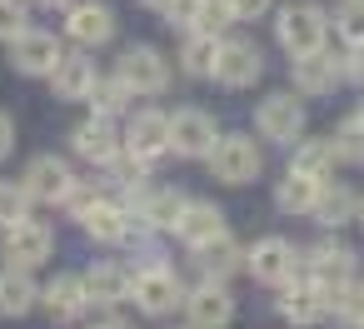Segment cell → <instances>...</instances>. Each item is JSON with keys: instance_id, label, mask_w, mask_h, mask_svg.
<instances>
[{"instance_id": "cell-28", "label": "cell", "mask_w": 364, "mask_h": 329, "mask_svg": "<svg viewBox=\"0 0 364 329\" xmlns=\"http://www.w3.org/2000/svg\"><path fill=\"white\" fill-rule=\"evenodd\" d=\"M185 195L180 190H160V195H150L145 205H140V220L150 225V230H175V220L185 215Z\"/></svg>"}, {"instance_id": "cell-40", "label": "cell", "mask_w": 364, "mask_h": 329, "mask_svg": "<svg viewBox=\"0 0 364 329\" xmlns=\"http://www.w3.org/2000/svg\"><path fill=\"white\" fill-rule=\"evenodd\" d=\"M11 145H16V125H11V115L0 110V160L11 155Z\"/></svg>"}, {"instance_id": "cell-14", "label": "cell", "mask_w": 364, "mask_h": 329, "mask_svg": "<svg viewBox=\"0 0 364 329\" xmlns=\"http://www.w3.org/2000/svg\"><path fill=\"white\" fill-rule=\"evenodd\" d=\"M125 150L140 155V160L165 155V150H170V115H160V110L130 115V125H125Z\"/></svg>"}, {"instance_id": "cell-33", "label": "cell", "mask_w": 364, "mask_h": 329, "mask_svg": "<svg viewBox=\"0 0 364 329\" xmlns=\"http://www.w3.org/2000/svg\"><path fill=\"white\" fill-rule=\"evenodd\" d=\"M334 160H349V165H364V120H344L339 135H334Z\"/></svg>"}, {"instance_id": "cell-7", "label": "cell", "mask_w": 364, "mask_h": 329, "mask_svg": "<svg viewBox=\"0 0 364 329\" xmlns=\"http://www.w3.org/2000/svg\"><path fill=\"white\" fill-rule=\"evenodd\" d=\"M245 264H250V274H255L259 284H289L299 259H294V244H289V239L269 234V239H259V244L245 254Z\"/></svg>"}, {"instance_id": "cell-17", "label": "cell", "mask_w": 364, "mask_h": 329, "mask_svg": "<svg viewBox=\"0 0 364 329\" xmlns=\"http://www.w3.org/2000/svg\"><path fill=\"white\" fill-rule=\"evenodd\" d=\"M70 145H75V155L95 160V165H110V160L120 155V135L110 130V115H95V120L75 125V130H70Z\"/></svg>"}, {"instance_id": "cell-43", "label": "cell", "mask_w": 364, "mask_h": 329, "mask_svg": "<svg viewBox=\"0 0 364 329\" xmlns=\"http://www.w3.org/2000/svg\"><path fill=\"white\" fill-rule=\"evenodd\" d=\"M145 6H150V11H165V6H170V0H145Z\"/></svg>"}, {"instance_id": "cell-41", "label": "cell", "mask_w": 364, "mask_h": 329, "mask_svg": "<svg viewBox=\"0 0 364 329\" xmlns=\"http://www.w3.org/2000/svg\"><path fill=\"white\" fill-rule=\"evenodd\" d=\"M100 329H135V324H125V319H110V324H100Z\"/></svg>"}, {"instance_id": "cell-1", "label": "cell", "mask_w": 364, "mask_h": 329, "mask_svg": "<svg viewBox=\"0 0 364 329\" xmlns=\"http://www.w3.org/2000/svg\"><path fill=\"white\" fill-rule=\"evenodd\" d=\"M274 36L289 55H309V50H324V36H329V21L319 6H284L279 21H274Z\"/></svg>"}, {"instance_id": "cell-42", "label": "cell", "mask_w": 364, "mask_h": 329, "mask_svg": "<svg viewBox=\"0 0 364 329\" xmlns=\"http://www.w3.org/2000/svg\"><path fill=\"white\" fill-rule=\"evenodd\" d=\"M41 6H50V11H55V6H65V11H70V6H75V0H41Z\"/></svg>"}, {"instance_id": "cell-9", "label": "cell", "mask_w": 364, "mask_h": 329, "mask_svg": "<svg viewBox=\"0 0 364 329\" xmlns=\"http://www.w3.org/2000/svg\"><path fill=\"white\" fill-rule=\"evenodd\" d=\"M60 55H65L60 41L46 36V31H21V36L11 41V65H16L21 75H50Z\"/></svg>"}, {"instance_id": "cell-22", "label": "cell", "mask_w": 364, "mask_h": 329, "mask_svg": "<svg viewBox=\"0 0 364 329\" xmlns=\"http://www.w3.org/2000/svg\"><path fill=\"white\" fill-rule=\"evenodd\" d=\"M41 304H46L55 319H75V314L90 304V294H85V279H80V274H55V279L46 284V294H41Z\"/></svg>"}, {"instance_id": "cell-21", "label": "cell", "mask_w": 364, "mask_h": 329, "mask_svg": "<svg viewBox=\"0 0 364 329\" xmlns=\"http://www.w3.org/2000/svg\"><path fill=\"white\" fill-rule=\"evenodd\" d=\"M319 190H324V180H314V175H304V170H289V175L279 180V190H274V205H279L284 215H314Z\"/></svg>"}, {"instance_id": "cell-34", "label": "cell", "mask_w": 364, "mask_h": 329, "mask_svg": "<svg viewBox=\"0 0 364 329\" xmlns=\"http://www.w3.org/2000/svg\"><path fill=\"white\" fill-rule=\"evenodd\" d=\"M31 190L26 185H0V230H6V225H16V220H26L31 215Z\"/></svg>"}, {"instance_id": "cell-8", "label": "cell", "mask_w": 364, "mask_h": 329, "mask_svg": "<svg viewBox=\"0 0 364 329\" xmlns=\"http://www.w3.org/2000/svg\"><path fill=\"white\" fill-rule=\"evenodd\" d=\"M130 294H135V304H140L145 314H170L175 304H185L180 279H175L170 269H160V264L140 269V274H135V284H130Z\"/></svg>"}, {"instance_id": "cell-5", "label": "cell", "mask_w": 364, "mask_h": 329, "mask_svg": "<svg viewBox=\"0 0 364 329\" xmlns=\"http://www.w3.org/2000/svg\"><path fill=\"white\" fill-rule=\"evenodd\" d=\"M120 80L130 85V95H160V90L170 85V65H165L160 50L130 45V50L120 55Z\"/></svg>"}, {"instance_id": "cell-25", "label": "cell", "mask_w": 364, "mask_h": 329, "mask_svg": "<svg viewBox=\"0 0 364 329\" xmlns=\"http://www.w3.org/2000/svg\"><path fill=\"white\" fill-rule=\"evenodd\" d=\"M195 254H200V269H205V279H225V274H235V269L245 264V249H240L230 234H215V239H205Z\"/></svg>"}, {"instance_id": "cell-15", "label": "cell", "mask_w": 364, "mask_h": 329, "mask_svg": "<svg viewBox=\"0 0 364 329\" xmlns=\"http://www.w3.org/2000/svg\"><path fill=\"white\" fill-rule=\"evenodd\" d=\"M65 31L80 45H105L115 36V11L110 6H95V0H75L70 16H65Z\"/></svg>"}, {"instance_id": "cell-37", "label": "cell", "mask_w": 364, "mask_h": 329, "mask_svg": "<svg viewBox=\"0 0 364 329\" xmlns=\"http://www.w3.org/2000/svg\"><path fill=\"white\" fill-rule=\"evenodd\" d=\"M21 31H31L26 26V6L21 0H0V41H16Z\"/></svg>"}, {"instance_id": "cell-26", "label": "cell", "mask_w": 364, "mask_h": 329, "mask_svg": "<svg viewBox=\"0 0 364 329\" xmlns=\"http://www.w3.org/2000/svg\"><path fill=\"white\" fill-rule=\"evenodd\" d=\"M41 299V289L31 284V274L21 269V264H11V269H0V314H26L31 304Z\"/></svg>"}, {"instance_id": "cell-4", "label": "cell", "mask_w": 364, "mask_h": 329, "mask_svg": "<svg viewBox=\"0 0 364 329\" xmlns=\"http://www.w3.org/2000/svg\"><path fill=\"white\" fill-rule=\"evenodd\" d=\"M210 170H215V180H225V185H250V180L259 175V150H255V140H245V135L215 140Z\"/></svg>"}, {"instance_id": "cell-44", "label": "cell", "mask_w": 364, "mask_h": 329, "mask_svg": "<svg viewBox=\"0 0 364 329\" xmlns=\"http://www.w3.org/2000/svg\"><path fill=\"white\" fill-rule=\"evenodd\" d=\"M354 220H359V225H364V200H359V215H354Z\"/></svg>"}, {"instance_id": "cell-20", "label": "cell", "mask_w": 364, "mask_h": 329, "mask_svg": "<svg viewBox=\"0 0 364 329\" xmlns=\"http://www.w3.org/2000/svg\"><path fill=\"white\" fill-rule=\"evenodd\" d=\"M334 80H339V60L334 55H324V50L294 55V85L304 95H324V90H334Z\"/></svg>"}, {"instance_id": "cell-39", "label": "cell", "mask_w": 364, "mask_h": 329, "mask_svg": "<svg viewBox=\"0 0 364 329\" xmlns=\"http://www.w3.org/2000/svg\"><path fill=\"white\" fill-rule=\"evenodd\" d=\"M339 75H349V80H359V85H364V45H354V55H344V60H339Z\"/></svg>"}, {"instance_id": "cell-10", "label": "cell", "mask_w": 364, "mask_h": 329, "mask_svg": "<svg viewBox=\"0 0 364 329\" xmlns=\"http://www.w3.org/2000/svg\"><path fill=\"white\" fill-rule=\"evenodd\" d=\"M255 120H259V135L264 140H279V145H294L304 135V105L294 95H269Z\"/></svg>"}, {"instance_id": "cell-11", "label": "cell", "mask_w": 364, "mask_h": 329, "mask_svg": "<svg viewBox=\"0 0 364 329\" xmlns=\"http://www.w3.org/2000/svg\"><path fill=\"white\" fill-rule=\"evenodd\" d=\"M185 314H190L195 329H225L235 319V299L220 279H205L195 294H185Z\"/></svg>"}, {"instance_id": "cell-3", "label": "cell", "mask_w": 364, "mask_h": 329, "mask_svg": "<svg viewBox=\"0 0 364 329\" xmlns=\"http://www.w3.org/2000/svg\"><path fill=\"white\" fill-rule=\"evenodd\" d=\"M225 90H245L264 75V55L255 41H220V55H215V70H210Z\"/></svg>"}, {"instance_id": "cell-16", "label": "cell", "mask_w": 364, "mask_h": 329, "mask_svg": "<svg viewBox=\"0 0 364 329\" xmlns=\"http://www.w3.org/2000/svg\"><path fill=\"white\" fill-rule=\"evenodd\" d=\"M279 314L289 319V324H319L324 314H329V294L314 284V279H304V284H284V294H279Z\"/></svg>"}, {"instance_id": "cell-36", "label": "cell", "mask_w": 364, "mask_h": 329, "mask_svg": "<svg viewBox=\"0 0 364 329\" xmlns=\"http://www.w3.org/2000/svg\"><path fill=\"white\" fill-rule=\"evenodd\" d=\"M165 16H170V26H180V31H200V21H205V0H170Z\"/></svg>"}, {"instance_id": "cell-38", "label": "cell", "mask_w": 364, "mask_h": 329, "mask_svg": "<svg viewBox=\"0 0 364 329\" xmlns=\"http://www.w3.org/2000/svg\"><path fill=\"white\" fill-rule=\"evenodd\" d=\"M225 6H230V16H235V21H259V16L274 6V0H225Z\"/></svg>"}, {"instance_id": "cell-30", "label": "cell", "mask_w": 364, "mask_h": 329, "mask_svg": "<svg viewBox=\"0 0 364 329\" xmlns=\"http://www.w3.org/2000/svg\"><path fill=\"white\" fill-rule=\"evenodd\" d=\"M329 165H334V140H304V145L294 150V165H289V170H304V175L324 180Z\"/></svg>"}, {"instance_id": "cell-24", "label": "cell", "mask_w": 364, "mask_h": 329, "mask_svg": "<svg viewBox=\"0 0 364 329\" xmlns=\"http://www.w3.org/2000/svg\"><path fill=\"white\" fill-rule=\"evenodd\" d=\"M130 269H120V264H95L90 274H85V294H90V304H120V299H130Z\"/></svg>"}, {"instance_id": "cell-18", "label": "cell", "mask_w": 364, "mask_h": 329, "mask_svg": "<svg viewBox=\"0 0 364 329\" xmlns=\"http://www.w3.org/2000/svg\"><path fill=\"white\" fill-rule=\"evenodd\" d=\"M95 80H100V75H95V65H90L85 55H60L55 70H50V85H55L60 100H90Z\"/></svg>"}, {"instance_id": "cell-45", "label": "cell", "mask_w": 364, "mask_h": 329, "mask_svg": "<svg viewBox=\"0 0 364 329\" xmlns=\"http://www.w3.org/2000/svg\"><path fill=\"white\" fill-rule=\"evenodd\" d=\"M359 120H364V105H359Z\"/></svg>"}, {"instance_id": "cell-12", "label": "cell", "mask_w": 364, "mask_h": 329, "mask_svg": "<svg viewBox=\"0 0 364 329\" xmlns=\"http://www.w3.org/2000/svg\"><path fill=\"white\" fill-rule=\"evenodd\" d=\"M215 120L205 115V110H175V120H170V150L175 155H210L215 150Z\"/></svg>"}, {"instance_id": "cell-6", "label": "cell", "mask_w": 364, "mask_h": 329, "mask_svg": "<svg viewBox=\"0 0 364 329\" xmlns=\"http://www.w3.org/2000/svg\"><path fill=\"white\" fill-rule=\"evenodd\" d=\"M26 190H31V200H41V205H65L70 200V190H75V175H70V165L65 160H55V155H41V160H31V170H26V180H21Z\"/></svg>"}, {"instance_id": "cell-23", "label": "cell", "mask_w": 364, "mask_h": 329, "mask_svg": "<svg viewBox=\"0 0 364 329\" xmlns=\"http://www.w3.org/2000/svg\"><path fill=\"white\" fill-rule=\"evenodd\" d=\"M175 234H180L190 249H200L205 239L225 234V215H220L215 205H185V215L175 220Z\"/></svg>"}, {"instance_id": "cell-13", "label": "cell", "mask_w": 364, "mask_h": 329, "mask_svg": "<svg viewBox=\"0 0 364 329\" xmlns=\"http://www.w3.org/2000/svg\"><path fill=\"white\" fill-rule=\"evenodd\" d=\"M304 264H309V279L329 294V289H339V284L349 279V269H354V249L339 244V239H319V244L304 254Z\"/></svg>"}, {"instance_id": "cell-29", "label": "cell", "mask_w": 364, "mask_h": 329, "mask_svg": "<svg viewBox=\"0 0 364 329\" xmlns=\"http://www.w3.org/2000/svg\"><path fill=\"white\" fill-rule=\"evenodd\" d=\"M215 55H220V41L205 36V31H190V41L180 50V65H185V75H210L215 70Z\"/></svg>"}, {"instance_id": "cell-31", "label": "cell", "mask_w": 364, "mask_h": 329, "mask_svg": "<svg viewBox=\"0 0 364 329\" xmlns=\"http://www.w3.org/2000/svg\"><path fill=\"white\" fill-rule=\"evenodd\" d=\"M329 309H334V319H344V324H364V284H339V289H329Z\"/></svg>"}, {"instance_id": "cell-35", "label": "cell", "mask_w": 364, "mask_h": 329, "mask_svg": "<svg viewBox=\"0 0 364 329\" xmlns=\"http://www.w3.org/2000/svg\"><path fill=\"white\" fill-rule=\"evenodd\" d=\"M334 31H339L349 45H364V0H344L339 16H334Z\"/></svg>"}, {"instance_id": "cell-19", "label": "cell", "mask_w": 364, "mask_h": 329, "mask_svg": "<svg viewBox=\"0 0 364 329\" xmlns=\"http://www.w3.org/2000/svg\"><path fill=\"white\" fill-rule=\"evenodd\" d=\"M80 230H85L90 239L115 244V239H125V234H130V215H125L120 205H110V200H90V205L80 210Z\"/></svg>"}, {"instance_id": "cell-27", "label": "cell", "mask_w": 364, "mask_h": 329, "mask_svg": "<svg viewBox=\"0 0 364 329\" xmlns=\"http://www.w3.org/2000/svg\"><path fill=\"white\" fill-rule=\"evenodd\" d=\"M359 215V200H354V190H344V185H324L319 190V200H314V220L319 225H329V230H339V225H349Z\"/></svg>"}, {"instance_id": "cell-2", "label": "cell", "mask_w": 364, "mask_h": 329, "mask_svg": "<svg viewBox=\"0 0 364 329\" xmlns=\"http://www.w3.org/2000/svg\"><path fill=\"white\" fill-rule=\"evenodd\" d=\"M0 249H6V259L11 264H21V269H36V264H46L50 259V249H55V234H50V225H41V220H16V225H6V239H0Z\"/></svg>"}, {"instance_id": "cell-32", "label": "cell", "mask_w": 364, "mask_h": 329, "mask_svg": "<svg viewBox=\"0 0 364 329\" xmlns=\"http://www.w3.org/2000/svg\"><path fill=\"white\" fill-rule=\"evenodd\" d=\"M90 105H95V115H120V110L130 105V85H125L120 75H115V80H95Z\"/></svg>"}]
</instances>
